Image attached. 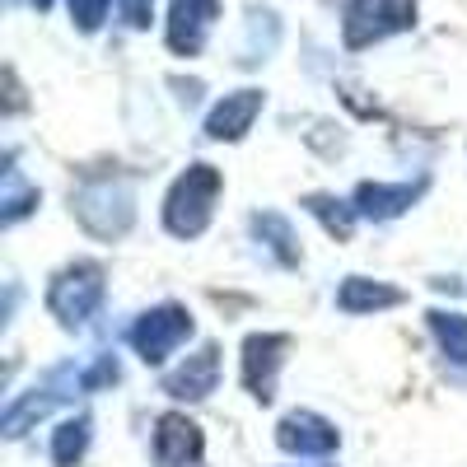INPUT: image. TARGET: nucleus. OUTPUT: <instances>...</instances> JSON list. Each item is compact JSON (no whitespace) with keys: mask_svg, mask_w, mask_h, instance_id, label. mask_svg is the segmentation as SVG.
<instances>
[{"mask_svg":"<svg viewBox=\"0 0 467 467\" xmlns=\"http://www.w3.org/2000/svg\"><path fill=\"white\" fill-rule=\"evenodd\" d=\"M215 187H220V178H215L206 164L192 169V173L173 187V197H169V229H173V234H197V229L211 220Z\"/></svg>","mask_w":467,"mask_h":467,"instance_id":"nucleus-1","label":"nucleus"},{"mask_svg":"<svg viewBox=\"0 0 467 467\" xmlns=\"http://www.w3.org/2000/svg\"><path fill=\"white\" fill-rule=\"evenodd\" d=\"M187 332H192V318L182 314V308H160V314H150V318L136 327V346H140L145 360H164Z\"/></svg>","mask_w":467,"mask_h":467,"instance_id":"nucleus-2","label":"nucleus"},{"mask_svg":"<svg viewBox=\"0 0 467 467\" xmlns=\"http://www.w3.org/2000/svg\"><path fill=\"white\" fill-rule=\"evenodd\" d=\"M94 299H99V271H94V266L66 271V276L57 281V290H52V308H57L66 323H70V318H85Z\"/></svg>","mask_w":467,"mask_h":467,"instance_id":"nucleus-3","label":"nucleus"},{"mask_svg":"<svg viewBox=\"0 0 467 467\" xmlns=\"http://www.w3.org/2000/svg\"><path fill=\"white\" fill-rule=\"evenodd\" d=\"M197 449H202V435L192 420H182V416L160 420V462L164 467H178L182 458H197Z\"/></svg>","mask_w":467,"mask_h":467,"instance_id":"nucleus-4","label":"nucleus"},{"mask_svg":"<svg viewBox=\"0 0 467 467\" xmlns=\"http://www.w3.org/2000/svg\"><path fill=\"white\" fill-rule=\"evenodd\" d=\"M281 444L285 449H299V453H323V449L337 444V435L327 431L323 420H314V416H290L281 425Z\"/></svg>","mask_w":467,"mask_h":467,"instance_id":"nucleus-5","label":"nucleus"},{"mask_svg":"<svg viewBox=\"0 0 467 467\" xmlns=\"http://www.w3.org/2000/svg\"><path fill=\"white\" fill-rule=\"evenodd\" d=\"M211 383H215V350H211V346L202 350L197 360H187V365L169 379V388H173L178 398H206Z\"/></svg>","mask_w":467,"mask_h":467,"instance_id":"nucleus-6","label":"nucleus"},{"mask_svg":"<svg viewBox=\"0 0 467 467\" xmlns=\"http://www.w3.org/2000/svg\"><path fill=\"white\" fill-rule=\"evenodd\" d=\"M341 304L346 308H379V304H398V290H365L360 281H350L346 290H341Z\"/></svg>","mask_w":467,"mask_h":467,"instance_id":"nucleus-7","label":"nucleus"},{"mask_svg":"<svg viewBox=\"0 0 467 467\" xmlns=\"http://www.w3.org/2000/svg\"><path fill=\"white\" fill-rule=\"evenodd\" d=\"M435 332L444 337V346H449V356H458V360H467V323L462 318H444V314H435Z\"/></svg>","mask_w":467,"mask_h":467,"instance_id":"nucleus-8","label":"nucleus"}]
</instances>
